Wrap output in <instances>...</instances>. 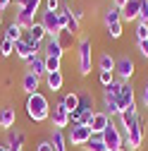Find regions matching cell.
Returning a JSON list of instances; mask_svg holds the SVG:
<instances>
[{
  "mask_svg": "<svg viewBox=\"0 0 148 151\" xmlns=\"http://www.w3.org/2000/svg\"><path fill=\"white\" fill-rule=\"evenodd\" d=\"M43 55H53V58H60V60L65 58V48H62V43L58 41V36H48Z\"/></svg>",
  "mask_w": 148,
  "mask_h": 151,
  "instance_id": "cell-15",
  "label": "cell"
},
{
  "mask_svg": "<svg viewBox=\"0 0 148 151\" xmlns=\"http://www.w3.org/2000/svg\"><path fill=\"white\" fill-rule=\"evenodd\" d=\"M50 125L55 127V129H65V127H69V110L65 108V103L62 101H58L53 108H50Z\"/></svg>",
  "mask_w": 148,
  "mask_h": 151,
  "instance_id": "cell-5",
  "label": "cell"
},
{
  "mask_svg": "<svg viewBox=\"0 0 148 151\" xmlns=\"http://www.w3.org/2000/svg\"><path fill=\"white\" fill-rule=\"evenodd\" d=\"M103 142H105V146H107V151H122L124 149V134H122V129L110 120V125L103 129Z\"/></svg>",
  "mask_w": 148,
  "mask_h": 151,
  "instance_id": "cell-3",
  "label": "cell"
},
{
  "mask_svg": "<svg viewBox=\"0 0 148 151\" xmlns=\"http://www.w3.org/2000/svg\"><path fill=\"white\" fill-rule=\"evenodd\" d=\"M84 149H86V151H107V146H105V142H103L100 134H93V137L84 144Z\"/></svg>",
  "mask_w": 148,
  "mask_h": 151,
  "instance_id": "cell-22",
  "label": "cell"
},
{
  "mask_svg": "<svg viewBox=\"0 0 148 151\" xmlns=\"http://www.w3.org/2000/svg\"><path fill=\"white\" fill-rule=\"evenodd\" d=\"M43 3H46V10L48 12H58L62 5H60V0H43Z\"/></svg>",
  "mask_w": 148,
  "mask_h": 151,
  "instance_id": "cell-33",
  "label": "cell"
},
{
  "mask_svg": "<svg viewBox=\"0 0 148 151\" xmlns=\"http://www.w3.org/2000/svg\"><path fill=\"white\" fill-rule=\"evenodd\" d=\"M103 108H105V113L110 118H120V113L124 110L122 108V101H120V93H112L110 89H103Z\"/></svg>",
  "mask_w": 148,
  "mask_h": 151,
  "instance_id": "cell-7",
  "label": "cell"
},
{
  "mask_svg": "<svg viewBox=\"0 0 148 151\" xmlns=\"http://www.w3.org/2000/svg\"><path fill=\"white\" fill-rule=\"evenodd\" d=\"M12 3H14V0H0V7H3V10H5V7H10Z\"/></svg>",
  "mask_w": 148,
  "mask_h": 151,
  "instance_id": "cell-39",
  "label": "cell"
},
{
  "mask_svg": "<svg viewBox=\"0 0 148 151\" xmlns=\"http://www.w3.org/2000/svg\"><path fill=\"white\" fill-rule=\"evenodd\" d=\"M24 110H26L29 120H33V122H46V120L50 118V101H48L46 93H41V91L29 93V96H26V103H24Z\"/></svg>",
  "mask_w": 148,
  "mask_h": 151,
  "instance_id": "cell-1",
  "label": "cell"
},
{
  "mask_svg": "<svg viewBox=\"0 0 148 151\" xmlns=\"http://www.w3.org/2000/svg\"><path fill=\"white\" fill-rule=\"evenodd\" d=\"M136 74V63L129 55H120L115 63V77L120 82H132V77Z\"/></svg>",
  "mask_w": 148,
  "mask_h": 151,
  "instance_id": "cell-4",
  "label": "cell"
},
{
  "mask_svg": "<svg viewBox=\"0 0 148 151\" xmlns=\"http://www.w3.org/2000/svg\"><path fill=\"white\" fill-rule=\"evenodd\" d=\"M36 151H55V149H53L50 139H41L38 144H36Z\"/></svg>",
  "mask_w": 148,
  "mask_h": 151,
  "instance_id": "cell-34",
  "label": "cell"
},
{
  "mask_svg": "<svg viewBox=\"0 0 148 151\" xmlns=\"http://www.w3.org/2000/svg\"><path fill=\"white\" fill-rule=\"evenodd\" d=\"M43 79H46V86H48L53 93H58V91L65 86V74H62V70H60V72H48Z\"/></svg>",
  "mask_w": 148,
  "mask_h": 151,
  "instance_id": "cell-16",
  "label": "cell"
},
{
  "mask_svg": "<svg viewBox=\"0 0 148 151\" xmlns=\"http://www.w3.org/2000/svg\"><path fill=\"white\" fill-rule=\"evenodd\" d=\"M26 34L31 36L33 41H38V43H43V41L48 39V31L43 29V24H41V22H33V24H31V27L26 29Z\"/></svg>",
  "mask_w": 148,
  "mask_h": 151,
  "instance_id": "cell-20",
  "label": "cell"
},
{
  "mask_svg": "<svg viewBox=\"0 0 148 151\" xmlns=\"http://www.w3.org/2000/svg\"><path fill=\"white\" fill-rule=\"evenodd\" d=\"M29 65V72H33L36 77H46V58L38 53V55H31V58L26 60Z\"/></svg>",
  "mask_w": 148,
  "mask_h": 151,
  "instance_id": "cell-17",
  "label": "cell"
},
{
  "mask_svg": "<svg viewBox=\"0 0 148 151\" xmlns=\"http://www.w3.org/2000/svg\"><path fill=\"white\" fill-rule=\"evenodd\" d=\"M24 142H26L24 132H19L17 127L7 129V139H5V144L10 146V151H24Z\"/></svg>",
  "mask_w": 148,
  "mask_h": 151,
  "instance_id": "cell-9",
  "label": "cell"
},
{
  "mask_svg": "<svg viewBox=\"0 0 148 151\" xmlns=\"http://www.w3.org/2000/svg\"><path fill=\"white\" fill-rule=\"evenodd\" d=\"M93 106H96V99L91 91H79V106H77V113L84 115V113H93Z\"/></svg>",
  "mask_w": 148,
  "mask_h": 151,
  "instance_id": "cell-13",
  "label": "cell"
},
{
  "mask_svg": "<svg viewBox=\"0 0 148 151\" xmlns=\"http://www.w3.org/2000/svg\"><path fill=\"white\" fill-rule=\"evenodd\" d=\"M91 137H93V132H91V127H86V125H72L69 132H67V142L72 146H84Z\"/></svg>",
  "mask_w": 148,
  "mask_h": 151,
  "instance_id": "cell-6",
  "label": "cell"
},
{
  "mask_svg": "<svg viewBox=\"0 0 148 151\" xmlns=\"http://www.w3.org/2000/svg\"><path fill=\"white\" fill-rule=\"evenodd\" d=\"M115 63H117V58H112L110 53H103L100 58H98V70H107V72H115Z\"/></svg>",
  "mask_w": 148,
  "mask_h": 151,
  "instance_id": "cell-23",
  "label": "cell"
},
{
  "mask_svg": "<svg viewBox=\"0 0 148 151\" xmlns=\"http://www.w3.org/2000/svg\"><path fill=\"white\" fill-rule=\"evenodd\" d=\"M24 36V29L17 24V22H10L7 27H5V39H10V41H19Z\"/></svg>",
  "mask_w": 148,
  "mask_h": 151,
  "instance_id": "cell-21",
  "label": "cell"
},
{
  "mask_svg": "<svg viewBox=\"0 0 148 151\" xmlns=\"http://www.w3.org/2000/svg\"><path fill=\"white\" fill-rule=\"evenodd\" d=\"M58 41H60V43H62V48H65V50H67V48H69V46H72V41H74V36H72V34H69V31H65V29H62V31H60V34H58Z\"/></svg>",
  "mask_w": 148,
  "mask_h": 151,
  "instance_id": "cell-31",
  "label": "cell"
},
{
  "mask_svg": "<svg viewBox=\"0 0 148 151\" xmlns=\"http://www.w3.org/2000/svg\"><path fill=\"white\" fill-rule=\"evenodd\" d=\"M0 151H10V146H7L5 142H0Z\"/></svg>",
  "mask_w": 148,
  "mask_h": 151,
  "instance_id": "cell-40",
  "label": "cell"
},
{
  "mask_svg": "<svg viewBox=\"0 0 148 151\" xmlns=\"http://www.w3.org/2000/svg\"><path fill=\"white\" fill-rule=\"evenodd\" d=\"M93 67V41L88 36H81L77 41V70L79 77H88Z\"/></svg>",
  "mask_w": 148,
  "mask_h": 151,
  "instance_id": "cell-2",
  "label": "cell"
},
{
  "mask_svg": "<svg viewBox=\"0 0 148 151\" xmlns=\"http://www.w3.org/2000/svg\"><path fill=\"white\" fill-rule=\"evenodd\" d=\"M17 122V110L12 106H5V108H0V129H12Z\"/></svg>",
  "mask_w": 148,
  "mask_h": 151,
  "instance_id": "cell-11",
  "label": "cell"
},
{
  "mask_svg": "<svg viewBox=\"0 0 148 151\" xmlns=\"http://www.w3.org/2000/svg\"><path fill=\"white\" fill-rule=\"evenodd\" d=\"M50 144L55 151H67L69 142H67V134H65V129H53L50 132Z\"/></svg>",
  "mask_w": 148,
  "mask_h": 151,
  "instance_id": "cell-18",
  "label": "cell"
},
{
  "mask_svg": "<svg viewBox=\"0 0 148 151\" xmlns=\"http://www.w3.org/2000/svg\"><path fill=\"white\" fill-rule=\"evenodd\" d=\"M120 19H122V12H120V7H115V5H110V7L105 10V14H103L105 27H107V24H112V22H120Z\"/></svg>",
  "mask_w": 148,
  "mask_h": 151,
  "instance_id": "cell-24",
  "label": "cell"
},
{
  "mask_svg": "<svg viewBox=\"0 0 148 151\" xmlns=\"http://www.w3.org/2000/svg\"><path fill=\"white\" fill-rule=\"evenodd\" d=\"M38 22H41V24H43V29L48 31V36H58V34L62 31L60 19H58V12H48V10H43Z\"/></svg>",
  "mask_w": 148,
  "mask_h": 151,
  "instance_id": "cell-8",
  "label": "cell"
},
{
  "mask_svg": "<svg viewBox=\"0 0 148 151\" xmlns=\"http://www.w3.org/2000/svg\"><path fill=\"white\" fill-rule=\"evenodd\" d=\"M43 58H46V74L48 72H60V67H62L60 58H53V55H43Z\"/></svg>",
  "mask_w": 148,
  "mask_h": 151,
  "instance_id": "cell-28",
  "label": "cell"
},
{
  "mask_svg": "<svg viewBox=\"0 0 148 151\" xmlns=\"http://www.w3.org/2000/svg\"><path fill=\"white\" fill-rule=\"evenodd\" d=\"M139 22L148 24V0H141V10H139Z\"/></svg>",
  "mask_w": 148,
  "mask_h": 151,
  "instance_id": "cell-32",
  "label": "cell"
},
{
  "mask_svg": "<svg viewBox=\"0 0 148 151\" xmlns=\"http://www.w3.org/2000/svg\"><path fill=\"white\" fill-rule=\"evenodd\" d=\"M141 106L143 108H148V82L143 84V89H141Z\"/></svg>",
  "mask_w": 148,
  "mask_h": 151,
  "instance_id": "cell-36",
  "label": "cell"
},
{
  "mask_svg": "<svg viewBox=\"0 0 148 151\" xmlns=\"http://www.w3.org/2000/svg\"><path fill=\"white\" fill-rule=\"evenodd\" d=\"M110 118L105 110H96V115H93V122H91V132H93V134H103V129L110 125Z\"/></svg>",
  "mask_w": 148,
  "mask_h": 151,
  "instance_id": "cell-14",
  "label": "cell"
},
{
  "mask_svg": "<svg viewBox=\"0 0 148 151\" xmlns=\"http://www.w3.org/2000/svg\"><path fill=\"white\" fill-rule=\"evenodd\" d=\"M0 14H3V7H0Z\"/></svg>",
  "mask_w": 148,
  "mask_h": 151,
  "instance_id": "cell-42",
  "label": "cell"
},
{
  "mask_svg": "<svg viewBox=\"0 0 148 151\" xmlns=\"http://www.w3.org/2000/svg\"><path fill=\"white\" fill-rule=\"evenodd\" d=\"M60 101H62V103H65V108L72 113V110H77V106H79V93H77V91H69V93H65Z\"/></svg>",
  "mask_w": 148,
  "mask_h": 151,
  "instance_id": "cell-25",
  "label": "cell"
},
{
  "mask_svg": "<svg viewBox=\"0 0 148 151\" xmlns=\"http://www.w3.org/2000/svg\"><path fill=\"white\" fill-rule=\"evenodd\" d=\"M120 101H122V108L136 103V89L132 82H122V89H120Z\"/></svg>",
  "mask_w": 148,
  "mask_h": 151,
  "instance_id": "cell-12",
  "label": "cell"
},
{
  "mask_svg": "<svg viewBox=\"0 0 148 151\" xmlns=\"http://www.w3.org/2000/svg\"><path fill=\"white\" fill-rule=\"evenodd\" d=\"M12 53H14V41L3 39V41H0V58H10Z\"/></svg>",
  "mask_w": 148,
  "mask_h": 151,
  "instance_id": "cell-29",
  "label": "cell"
},
{
  "mask_svg": "<svg viewBox=\"0 0 148 151\" xmlns=\"http://www.w3.org/2000/svg\"><path fill=\"white\" fill-rule=\"evenodd\" d=\"M72 17H74V19H77V22L81 24V19H84V10H81V7H77V10H72Z\"/></svg>",
  "mask_w": 148,
  "mask_h": 151,
  "instance_id": "cell-37",
  "label": "cell"
},
{
  "mask_svg": "<svg viewBox=\"0 0 148 151\" xmlns=\"http://www.w3.org/2000/svg\"><path fill=\"white\" fill-rule=\"evenodd\" d=\"M0 27H3V14H0Z\"/></svg>",
  "mask_w": 148,
  "mask_h": 151,
  "instance_id": "cell-41",
  "label": "cell"
},
{
  "mask_svg": "<svg viewBox=\"0 0 148 151\" xmlns=\"http://www.w3.org/2000/svg\"><path fill=\"white\" fill-rule=\"evenodd\" d=\"M122 151H127V149H122Z\"/></svg>",
  "mask_w": 148,
  "mask_h": 151,
  "instance_id": "cell-43",
  "label": "cell"
},
{
  "mask_svg": "<svg viewBox=\"0 0 148 151\" xmlns=\"http://www.w3.org/2000/svg\"><path fill=\"white\" fill-rule=\"evenodd\" d=\"M139 53L143 60H148V41H139Z\"/></svg>",
  "mask_w": 148,
  "mask_h": 151,
  "instance_id": "cell-35",
  "label": "cell"
},
{
  "mask_svg": "<svg viewBox=\"0 0 148 151\" xmlns=\"http://www.w3.org/2000/svg\"><path fill=\"white\" fill-rule=\"evenodd\" d=\"M136 41H148V24L143 22H136Z\"/></svg>",
  "mask_w": 148,
  "mask_h": 151,
  "instance_id": "cell-30",
  "label": "cell"
},
{
  "mask_svg": "<svg viewBox=\"0 0 148 151\" xmlns=\"http://www.w3.org/2000/svg\"><path fill=\"white\" fill-rule=\"evenodd\" d=\"M112 5H115V7H120V10H122V7H124V5H127V0H112Z\"/></svg>",
  "mask_w": 148,
  "mask_h": 151,
  "instance_id": "cell-38",
  "label": "cell"
},
{
  "mask_svg": "<svg viewBox=\"0 0 148 151\" xmlns=\"http://www.w3.org/2000/svg\"><path fill=\"white\" fill-rule=\"evenodd\" d=\"M117 77H115V72H107V70H98V82H100V86L103 89H107L110 84H112Z\"/></svg>",
  "mask_w": 148,
  "mask_h": 151,
  "instance_id": "cell-27",
  "label": "cell"
},
{
  "mask_svg": "<svg viewBox=\"0 0 148 151\" xmlns=\"http://www.w3.org/2000/svg\"><path fill=\"white\" fill-rule=\"evenodd\" d=\"M124 27V22L120 19V22H112V24H107L105 29H107V39H112V41H117V39H122V29Z\"/></svg>",
  "mask_w": 148,
  "mask_h": 151,
  "instance_id": "cell-26",
  "label": "cell"
},
{
  "mask_svg": "<svg viewBox=\"0 0 148 151\" xmlns=\"http://www.w3.org/2000/svg\"><path fill=\"white\" fill-rule=\"evenodd\" d=\"M38 86H41V77H36L33 72H26L22 77V89L26 91V96H29V93H36Z\"/></svg>",
  "mask_w": 148,
  "mask_h": 151,
  "instance_id": "cell-19",
  "label": "cell"
},
{
  "mask_svg": "<svg viewBox=\"0 0 148 151\" xmlns=\"http://www.w3.org/2000/svg\"><path fill=\"white\" fill-rule=\"evenodd\" d=\"M139 10H141V0H127V5L120 10L122 22H139Z\"/></svg>",
  "mask_w": 148,
  "mask_h": 151,
  "instance_id": "cell-10",
  "label": "cell"
}]
</instances>
